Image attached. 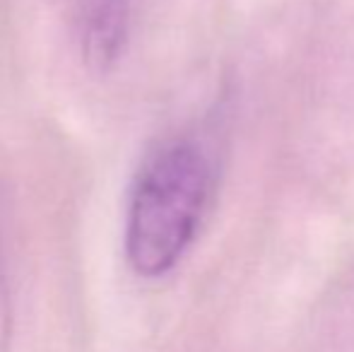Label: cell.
Listing matches in <instances>:
<instances>
[{"mask_svg": "<svg viewBox=\"0 0 354 352\" xmlns=\"http://www.w3.org/2000/svg\"><path fill=\"white\" fill-rule=\"evenodd\" d=\"M214 188L207 150L193 138L154 145L128 193L123 249L138 275L162 277L193 244Z\"/></svg>", "mask_w": 354, "mask_h": 352, "instance_id": "obj_1", "label": "cell"}, {"mask_svg": "<svg viewBox=\"0 0 354 352\" xmlns=\"http://www.w3.org/2000/svg\"><path fill=\"white\" fill-rule=\"evenodd\" d=\"M128 0H82L80 29H82V51L89 66L106 71L118 61L128 41Z\"/></svg>", "mask_w": 354, "mask_h": 352, "instance_id": "obj_2", "label": "cell"}, {"mask_svg": "<svg viewBox=\"0 0 354 352\" xmlns=\"http://www.w3.org/2000/svg\"><path fill=\"white\" fill-rule=\"evenodd\" d=\"M10 333H12V302H10L8 277H5L3 259H0V352L8 350Z\"/></svg>", "mask_w": 354, "mask_h": 352, "instance_id": "obj_3", "label": "cell"}]
</instances>
